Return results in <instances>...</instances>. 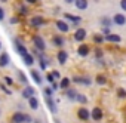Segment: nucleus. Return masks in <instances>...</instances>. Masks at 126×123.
<instances>
[{"label":"nucleus","mask_w":126,"mask_h":123,"mask_svg":"<svg viewBox=\"0 0 126 123\" xmlns=\"http://www.w3.org/2000/svg\"><path fill=\"white\" fill-rule=\"evenodd\" d=\"M2 2H8V0H2Z\"/></svg>","instance_id":"de8ad7c7"},{"label":"nucleus","mask_w":126,"mask_h":123,"mask_svg":"<svg viewBox=\"0 0 126 123\" xmlns=\"http://www.w3.org/2000/svg\"><path fill=\"white\" fill-rule=\"evenodd\" d=\"M37 59H39L40 68H42V70H46V67H47V61H46V56H45L43 53H40V55L37 56Z\"/></svg>","instance_id":"5701e85b"},{"label":"nucleus","mask_w":126,"mask_h":123,"mask_svg":"<svg viewBox=\"0 0 126 123\" xmlns=\"http://www.w3.org/2000/svg\"><path fill=\"white\" fill-rule=\"evenodd\" d=\"M101 24H102V27H107V28H110V25L113 24V18L102 16V18H101Z\"/></svg>","instance_id":"a878e982"},{"label":"nucleus","mask_w":126,"mask_h":123,"mask_svg":"<svg viewBox=\"0 0 126 123\" xmlns=\"http://www.w3.org/2000/svg\"><path fill=\"white\" fill-rule=\"evenodd\" d=\"M30 74H31L33 80H34L37 85H42V82H43V80H42V76H40V73H39V71H36V70H31V73H30Z\"/></svg>","instance_id":"b1692460"},{"label":"nucleus","mask_w":126,"mask_h":123,"mask_svg":"<svg viewBox=\"0 0 126 123\" xmlns=\"http://www.w3.org/2000/svg\"><path fill=\"white\" fill-rule=\"evenodd\" d=\"M34 59H36V58H34L31 53H27V55L22 56V61H24V64H25L27 67H31V65L34 64Z\"/></svg>","instance_id":"aec40b11"},{"label":"nucleus","mask_w":126,"mask_h":123,"mask_svg":"<svg viewBox=\"0 0 126 123\" xmlns=\"http://www.w3.org/2000/svg\"><path fill=\"white\" fill-rule=\"evenodd\" d=\"M56 123H58V122H56Z\"/></svg>","instance_id":"09e8293b"},{"label":"nucleus","mask_w":126,"mask_h":123,"mask_svg":"<svg viewBox=\"0 0 126 123\" xmlns=\"http://www.w3.org/2000/svg\"><path fill=\"white\" fill-rule=\"evenodd\" d=\"M3 19H5V11L0 8V21H3Z\"/></svg>","instance_id":"37998d69"},{"label":"nucleus","mask_w":126,"mask_h":123,"mask_svg":"<svg viewBox=\"0 0 126 123\" xmlns=\"http://www.w3.org/2000/svg\"><path fill=\"white\" fill-rule=\"evenodd\" d=\"M11 120H12V123H33V117L22 111H16L15 114H12Z\"/></svg>","instance_id":"f257e3e1"},{"label":"nucleus","mask_w":126,"mask_h":123,"mask_svg":"<svg viewBox=\"0 0 126 123\" xmlns=\"http://www.w3.org/2000/svg\"><path fill=\"white\" fill-rule=\"evenodd\" d=\"M52 43L56 47H62V46L65 45V40H64V37H62V36H53L52 37Z\"/></svg>","instance_id":"2eb2a0df"},{"label":"nucleus","mask_w":126,"mask_h":123,"mask_svg":"<svg viewBox=\"0 0 126 123\" xmlns=\"http://www.w3.org/2000/svg\"><path fill=\"white\" fill-rule=\"evenodd\" d=\"M30 25H33V27H42V25H45L46 24V19L43 18V16H39V15H36V16H33V18H30Z\"/></svg>","instance_id":"20e7f679"},{"label":"nucleus","mask_w":126,"mask_h":123,"mask_svg":"<svg viewBox=\"0 0 126 123\" xmlns=\"http://www.w3.org/2000/svg\"><path fill=\"white\" fill-rule=\"evenodd\" d=\"M104 117V113H102V110L99 108V107H94V110L91 111V119H94V120H101Z\"/></svg>","instance_id":"423d86ee"},{"label":"nucleus","mask_w":126,"mask_h":123,"mask_svg":"<svg viewBox=\"0 0 126 123\" xmlns=\"http://www.w3.org/2000/svg\"><path fill=\"white\" fill-rule=\"evenodd\" d=\"M120 9L123 12H126V0H120Z\"/></svg>","instance_id":"4c0bfd02"},{"label":"nucleus","mask_w":126,"mask_h":123,"mask_svg":"<svg viewBox=\"0 0 126 123\" xmlns=\"http://www.w3.org/2000/svg\"><path fill=\"white\" fill-rule=\"evenodd\" d=\"M46 80H47V83H50V85H52V83H53V82H56V80H55V77H53V74H52V73H47V74H46Z\"/></svg>","instance_id":"473e14b6"},{"label":"nucleus","mask_w":126,"mask_h":123,"mask_svg":"<svg viewBox=\"0 0 126 123\" xmlns=\"http://www.w3.org/2000/svg\"><path fill=\"white\" fill-rule=\"evenodd\" d=\"M95 58H102V49H99V47H96L95 49Z\"/></svg>","instance_id":"f704fd0d"},{"label":"nucleus","mask_w":126,"mask_h":123,"mask_svg":"<svg viewBox=\"0 0 126 123\" xmlns=\"http://www.w3.org/2000/svg\"><path fill=\"white\" fill-rule=\"evenodd\" d=\"M117 96H119V98H126V91L122 89V88L117 89Z\"/></svg>","instance_id":"72a5a7b5"},{"label":"nucleus","mask_w":126,"mask_h":123,"mask_svg":"<svg viewBox=\"0 0 126 123\" xmlns=\"http://www.w3.org/2000/svg\"><path fill=\"white\" fill-rule=\"evenodd\" d=\"M0 49H2V42H0Z\"/></svg>","instance_id":"49530a36"},{"label":"nucleus","mask_w":126,"mask_h":123,"mask_svg":"<svg viewBox=\"0 0 126 123\" xmlns=\"http://www.w3.org/2000/svg\"><path fill=\"white\" fill-rule=\"evenodd\" d=\"M104 42H110V43H120V42H122V37H120L119 34L111 33V34H108V36H105V37H104Z\"/></svg>","instance_id":"9b49d317"},{"label":"nucleus","mask_w":126,"mask_h":123,"mask_svg":"<svg viewBox=\"0 0 126 123\" xmlns=\"http://www.w3.org/2000/svg\"><path fill=\"white\" fill-rule=\"evenodd\" d=\"M34 93H36L34 88H31V86H27V88L22 91V98H25V99H30L31 96H34Z\"/></svg>","instance_id":"f3484780"},{"label":"nucleus","mask_w":126,"mask_h":123,"mask_svg":"<svg viewBox=\"0 0 126 123\" xmlns=\"http://www.w3.org/2000/svg\"><path fill=\"white\" fill-rule=\"evenodd\" d=\"M71 82H74V83H82V85H88V86L92 83V80H91L89 77H83V76H76V77L71 79Z\"/></svg>","instance_id":"ddd939ff"},{"label":"nucleus","mask_w":126,"mask_h":123,"mask_svg":"<svg viewBox=\"0 0 126 123\" xmlns=\"http://www.w3.org/2000/svg\"><path fill=\"white\" fill-rule=\"evenodd\" d=\"M70 85H71V79H68V77H62L61 82H59V89L67 91V89L70 88Z\"/></svg>","instance_id":"a211bd4d"},{"label":"nucleus","mask_w":126,"mask_h":123,"mask_svg":"<svg viewBox=\"0 0 126 123\" xmlns=\"http://www.w3.org/2000/svg\"><path fill=\"white\" fill-rule=\"evenodd\" d=\"M5 83H6L8 86H11V85H14V79L9 77V76H6V77H5Z\"/></svg>","instance_id":"c9c22d12"},{"label":"nucleus","mask_w":126,"mask_h":123,"mask_svg":"<svg viewBox=\"0 0 126 123\" xmlns=\"http://www.w3.org/2000/svg\"><path fill=\"white\" fill-rule=\"evenodd\" d=\"M86 36H88V31H86L85 28H79V30L74 33V40H76V42H83V40L86 39Z\"/></svg>","instance_id":"6e6552de"},{"label":"nucleus","mask_w":126,"mask_h":123,"mask_svg":"<svg viewBox=\"0 0 126 123\" xmlns=\"http://www.w3.org/2000/svg\"><path fill=\"white\" fill-rule=\"evenodd\" d=\"M50 88H52L53 91H56V89H59V83H56V82H53V83L50 85Z\"/></svg>","instance_id":"79ce46f5"},{"label":"nucleus","mask_w":126,"mask_h":123,"mask_svg":"<svg viewBox=\"0 0 126 123\" xmlns=\"http://www.w3.org/2000/svg\"><path fill=\"white\" fill-rule=\"evenodd\" d=\"M11 62V58H9V53L8 52H3L0 53V67H8Z\"/></svg>","instance_id":"4468645a"},{"label":"nucleus","mask_w":126,"mask_h":123,"mask_svg":"<svg viewBox=\"0 0 126 123\" xmlns=\"http://www.w3.org/2000/svg\"><path fill=\"white\" fill-rule=\"evenodd\" d=\"M43 93H45V96L52 98V95H53V89H52V88H45V89H43Z\"/></svg>","instance_id":"2f4dec72"},{"label":"nucleus","mask_w":126,"mask_h":123,"mask_svg":"<svg viewBox=\"0 0 126 123\" xmlns=\"http://www.w3.org/2000/svg\"><path fill=\"white\" fill-rule=\"evenodd\" d=\"M46 105L49 107V110H50L52 113H56V111H58V108H56V102H55L52 98H49V96H46Z\"/></svg>","instance_id":"412c9836"},{"label":"nucleus","mask_w":126,"mask_h":123,"mask_svg":"<svg viewBox=\"0 0 126 123\" xmlns=\"http://www.w3.org/2000/svg\"><path fill=\"white\" fill-rule=\"evenodd\" d=\"M89 52H91V49H89V46L88 45H80L79 47H77V53H79V56H82V58H85V56H88L89 55Z\"/></svg>","instance_id":"f8f14e48"},{"label":"nucleus","mask_w":126,"mask_h":123,"mask_svg":"<svg viewBox=\"0 0 126 123\" xmlns=\"http://www.w3.org/2000/svg\"><path fill=\"white\" fill-rule=\"evenodd\" d=\"M0 89H2V91H3L5 93H8V95H11V93H12V92H11V91H9V89H8L6 86H5V85H2V83H0Z\"/></svg>","instance_id":"e433bc0d"},{"label":"nucleus","mask_w":126,"mask_h":123,"mask_svg":"<svg viewBox=\"0 0 126 123\" xmlns=\"http://www.w3.org/2000/svg\"><path fill=\"white\" fill-rule=\"evenodd\" d=\"M74 5H76V8H77L79 11H86V9H88V6H89L88 0H76Z\"/></svg>","instance_id":"6ab92c4d"},{"label":"nucleus","mask_w":126,"mask_h":123,"mask_svg":"<svg viewBox=\"0 0 126 123\" xmlns=\"http://www.w3.org/2000/svg\"><path fill=\"white\" fill-rule=\"evenodd\" d=\"M9 22H11V24H18V22H19V19H18V18H16V16H12V18H11V21H9Z\"/></svg>","instance_id":"a19ab883"},{"label":"nucleus","mask_w":126,"mask_h":123,"mask_svg":"<svg viewBox=\"0 0 126 123\" xmlns=\"http://www.w3.org/2000/svg\"><path fill=\"white\" fill-rule=\"evenodd\" d=\"M76 101H77V102H80V104H86V102H88V98H86L83 93H77Z\"/></svg>","instance_id":"cd10ccee"},{"label":"nucleus","mask_w":126,"mask_h":123,"mask_svg":"<svg viewBox=\"0 0 126 123\" xmlns=\"http://www.w3.org/2000/svg\"><path fill=\"white\" fill-rule=\"evenodd\" d=\"M77 91L76 89H71V88H68L67 91H65V96L68 98V99H71V101H76V96H77Z\"/></svg>","instance_id":"4be33fe9"},{"label":"nucleus","mask_w":126,"mask_h":123,"mask_svg":"<svg viewBox=\"0 0 126 123\" xmlns=\"http://www.w3.org/2000/svg\"><path fill=\"white\" fill-rule=\"evenodd\" d=\"M55 25H56V28L59 30V33H68V30H70V25H68L65 21H61V19H58V21L55 22Z\"/></svg>","instance_id":"0eeeda50"},{"label":"nucleus","mask_w":126,"mask_h":123,"mask_svg":"<svg viewBox=\"0 0 126 123\" xmlns=\"http://www.w3.org/2000/svg\"><path fill=\"white\" fill-rule=\"evenodd\" d=\"M28 105H30L31 110H37V108H39V99H37L36 96H31V98L28 99Z\"/></svg>","instance_id":"393cba45"},{"label":"nucleus","mask_w":126,"mask_h":123,"mask_svg":"<svg viewBox=\"0 0 126 123\" xmlns=\"http://www.w3.org/2000/svg\"><path fill=\"white\" fill-rule=\"evenodd\" d=\"M64 18L65 19H68V21H71L74 25H79L80 22H82V18L80 16H77V15H71V14H64Z\"/></svg>","instance_id":"dca6fc26"},{"label":"nucleus","mask_w":126,"mask_h":123,"mask_svg":"<svg viewBox=\"0 0 126 123\" xmlns=\"http://www.w3.org/2000/svg\"><path fill=\"white\" fill-rule=\"evenodd\" d=\"M18 11H19L21 15H27L28 14V8L25 5H18Z\"/></svg>","instance_id":"7c9ffc66"},{"label":"nucleus","mask_w":126,"mask_h":123,"mask_svg":"<svg viewBox=\"0 0 126 123\" xmlns=\"http://www.w3.org/2000/svg\"><path fill=\"white\" fill-rule=\"evenodd\" d=\"M56 59H58V62H59L61 65H64V64L67 62V59H68V53H67L65 50H59V52L56 53Z\"/></svg>","instance_id":"9d476101"},{"label":"nucleus","mask_w":126,"mask_h":123,"mask_svg":"<svg viewBox=\"0 0 126 123\" xmlns=\"http://www.w3.org/2000/svg\"><path fill=\"white\" fill-rule=\"evenodd\" d=\"M64 2H65L67 5H71V3H74V2H76V0H64Z\"/></svg>","instance_id":"a18cd8bd"},{"label":"nucleus","mask_w":126,"mask_h":123,"mask_svg":"<svg viewBox=\"0 0 126 123\" xmlns=\"http://www.w3.org/2000/svg\"><path fill=\"white\" fill-rule=\"evenodd\" d=\"M94 42H95L96 45H102V43H104V36H101V34H95V36H94Z\"/></svg>","instance_id":"c85d7f7f"},{"label":"nucleus","mask_w":126,"mask_h":123,"mask_svg":"<svg viewBox=\"0 0 126 123\" xmlns=\"http://www.w3.org/2000/svg\"><path fill=\"white\" fill-rule=\"evenodd\" d=\"M27 3H30V5H36L37 3V0H25Z\"/></svg>","instance_id":"c03bdc74"},{"label":"nucleus","mask_w":126,"mask_h":123,"mask_svg":"<svg viewBox=\"0 0 126 123\" xmlns=\"http://www.w3.org/2000/svg\"><path fill=\"white\" fill-rule=\"evenodd\" d=\"M113 24H116V25H125L126 24V16L123 14H116L113 16Z\"/></svg>","instance_id":"1a4fd4ad"},{"label":"nucleus","mask_w":126,"mask_h":123,"mask_svg":"<svg viewBox=\"0 0 126 123\" xmlns=\"http://www.w3.org/2000/svg\"><path fill=\"white\" fill-rule=\"evenodd\" d=\"M102 33H104V37H105V36H108V34H111L110 28H107V27H102Z\"/></svg>","instance_id":"58836bf2"},{"label":"nucleus","mask_w":126,"mask_h":123,"mask_svg":"<svg viewBox=\"0 0 126 123\" xmlns=\"http://www.w3.org/2000/svg\"><path fill=\"white\" fill-rule=\"evenodd\" d=\"M18 77H19V82H21V83H24V85L28 83V79H27V76H25L22 71H18Z\"/></svg>","instance_id":"c756f323"},{"label":"nucleus","mask_w":126,"mask_h":123,"mask_svg":"<svg viewBox=\"0 0 126 123\" xmlns=\"http://www.w3.org/2000/svg\"><path fill=\"white\" fill-rule=\"evenodd\" d=\"M52 74H53V77H55V80H59L61 79V74H59V71H52Z\"/></svg>","instance_id":"ea45409f"},{"label":"nucleus","mask_w":126,"mask_h":123,"mask_svg":"<svg viewBox=\"0 0 126 123\" xmlns=\"http://www.w3.org/2000/svg\"><path fill=\"white\" fill-rule=\"evenodd\" d=\"M14 43H15V50H16L21 56H24V55H27V53H28V50H27L25 45L19 40V37H15V39H14Z\"/></svg>","instance_id":"7ed1b4c3"},{"label":"nucleus","mask_w":126,"mask_h":123,"mask_svg":"<svg viewBox=\"0 0 126 123\" xmlns=\"http://www.w3.org/2000/svg\"><path fill=\"white\" fill-rule=\"evenodd\" d=\"M33 43H34V47H36L39 52H45V50H46V42H45V39H43L40 34H37V36L33 37Z\"/></svg>","instance_id":"f03ea898"},{"label":"nucleus","mask_w":126,"mask_h":123,"mask_svg":"<svg viewBox=\"0 0 126 123\" xmlns=\"http://www.w3.org/2000/svg\"><path fill=\"white\" fill-rule=\"evenodd\" d=\"M77 117H79L80 120L86 122V120L91 119V111H89L88 108H85V107H80V108L77 110Z\"/></svg>","instance_id":"39448f33"},{"label":"nucleus","mask_w":126,"mask_h":123,"mask_svg":"<svg viewBox=\"0 0 126 123\" xmlns=\"http://www.w3.org/2000/svg\"><path fill=\"white\" fill-rule=\"evenodd\" d=\"M95 82H96L98 85L104 86V85H107V77H105L104 74H98V76L95 77Z\"/></svg>","instance_id":"bb28decb"}]
</instances>
